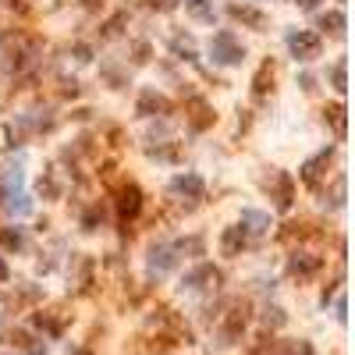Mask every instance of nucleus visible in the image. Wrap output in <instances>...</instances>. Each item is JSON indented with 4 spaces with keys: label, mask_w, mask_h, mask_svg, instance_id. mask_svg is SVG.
Instances as JSON below:
<instances>
[{
    "label": "nucleus",
    "mask_w": 355,
    "mask_h": 355,
    "mask_svg": "<svg viewBox=\"0 0 355 355\" xmlns=\"http://www.w3.org/2000/svg\"><path fill=\"white\" fill-rule=\"evenodd\" d=\"M242 330H245V306H235L231 312H227V323H224V338H227V341H235Z\"/></svg>",
    "instance_id": "obj_14"
},
{
    "label": "nucleus",
    "mask_w": 355,
    "mask_h": 355,
    "mask_svg": "<svg viewBox=\"0 0 355 355\" xmlns=\"http://www.w3.org/2000/svg\"><path fill=\"white\" fill-rule=\"evenodd\" d=\"M295 4H299L302 11H317V4H320V0H295Z\"/></svg>",
    "instance_id": "obj_27"
},
{
    "label": "nucleus",
    "mask_w": 355,
    "mask_h": 355,
    "mask_svg": "<svg viewBox=\"0 0 355 355\" xmlns=\"http://www.w3.org/2000/svg\"><path fill=\"white\" fill-rule=\"evenodd\" d=\"M227 14H231L235 22L249 25V29H256V32H263V29H266V22H270V18H266L263 11L249 8V4H227Z\"/></svg>",
    "instance_id": "obj_5"
},
{
    "label": "nucleus",
    "mask_w": 355,
    "mask_h": 355,
    "mask_svg": "<svg viewBox=\"0 0 355 355\" xmlns=\"http://www.w3.org/2000/svg\"><path fill=\"white\" fill-rule=\"evenodd\" d=\"M100 224H103V210H89L86 217H82V227H86V231H96Z\"/></svg>",
    "instance_id": "obj_24"
},
{
    "label": "nucleus",
    "mask_w": 355,
    "mask_h": 355,
    "mask_svg": "<svg viewBox=\"0 0 355 355\" xmlns=\"http://www.w3.org/2000/svg\"><path fill=\"white\" fill-rule=\"evenodd\" d=\"M291 196H295V185H291L288 174H277V210H288Z\"/></svg>",
    "instance_id": "obj_18"
},
{
    "label": "nucleus",
    "mask_w": 355,
    "mask_h": 355,
    "mask_svg": "<svg viewBox=\"0 0 355 355\" xmlns=\"http://www.w3.org/2000/svg\"><path fill=\"white\" fill-rule=\"evenodd\" d=\"M8 277H11V270H8V263H4V260H0V284H4Z\"/></svg>",
    "instance_id": "obj_28"
},
{
    "label": "nucleus",
    "mask_w": 355,
    "mask_h": 355,
    "mask_svg": "<svg viewBox=\"0 0 355 355\" xmlns=\"http://www.w3.org/2000/svg\"><path fill=\"white\" fill-rule=\"evenodd\" d=\"M78 355H93V352H78Z\"/></svg>",
    "instance_id": "obj_31"
},
{
    "label": "nucleus",
    "mask_w": 355,
    "mask_h": 355,
    "mask_svg": "<svg viewBox=\"0 0 355 355\" xmlns=\"http://www.w3.org/2000/svg\"><path fill=\"white\" fill-rule=\"evenodd\" d=\"M210 124H214V111L206 107L203 100H196V103H192V128L203 132V128H210Z\"/></svg>",
    "instance_id": "obj_16"
},
{
    "label": "nucleus",
    "mask_w": 355,
    "mask_h": 355,
    "mask_svg": "<svg viewBox=\"0 0 355 355\" xmlns=\"http://www.w3.org/2000/svg\"><path fill=\"white\" fill-rule=\"evenodd\" d=\"M270 86H274V60H266V65L256 71V78H253V93H256V96H266Z\"/></svg>",
    "instance_id": "obj_15"
},
{
    "label": "nucleus",
    "mask_w": 355,
    "mask_h": 355,
    "mask_svg": "<svg viewBox=\"0 0 355 355\" xmlns=\"http://www.w3.org/2000/svg\"><path fill=\"white\" fill-rule=\"evenodd\" d=\"M203 178L199 174H178V178H171V192L174 196H185V199H203Z\"/></svg>",
    "instance_id": "obj_8"
},
{
    "label": "nucleus",
    "mask_w": 355,
    "mask_h": 355,
    "mask_svg": "<svg viewBox=\"0 0 355 355\" xmlns=\"http://www.w3.org/2000/svg\"><path fill=\"white\" fill-rule=\"evenodd\" d=\"M185 11H189L196 22H203V25H214V18H217L214 0H185Z\"/></svg>",
    "instance_id": "obj_12"
},
{
    "label": "nucleus",
    "mask_w": 355,
    "mask_h": 355,
    "mask_svg": "<svg viewBox=\"0 0 355 355\" xmlns=\"http://www.w3.org/2000/svg\"><path fill=\"white\" fill-rule=\"evenodd\" d=\"M330 157H334V150L327 146V150H320V153L312 157V160H306V163H302V171H299V174H302V181L317 189V181H320V174H323V167L330 163Z\"/></svg>",
    "instance_id": "obj_7"
},
{
    "label": "nucleus",
    "mask_w": 355,
    "mask_h": 355,
    "mask_svg": "<svg viewBox=\"0 0 355 355\" xmlns=\"http://www.w3.org/2000/svg\"><path fill=\"white\" fill-rule=\"evenodd\" d=\"M249 235L242 231V227H224V235H220V253L224 256H238L242 249H245Z\"/></svg>",
    "instance_id": "obj_11"
},
{
    "label": "nucleus",
    "mask_w": 355,
    "mask_h": 355,
    "mask_svg": "<svg viewBox=\"0 0 355 355\" xmlns=\"http://www.w3.org/2000/svg\"><path fill=\"white\" fill-rule=\"evenodd\" d=\"M217 284H220V270L210 266V263L196 266L192 274H185V281H181L185 291H203V288H217Z\"/></svg>",
    "instance_id": "obj_4"
},
{
    "label": "nucleus",
    "mask_w": 355,
    "mask_h": 355,
    "mask_svg": "<svg viewBox=\"0 0 355 355\" xmlns=\"http://www.w3.org/2000/svg\"><path fill=\"white\" fill-rule=\"evenodd\" d=\"M171 50L181 54L185 60H196V43H192L189 36H174V39H171Z\"/></svg>",
    "instance_id": "obj_22"
},
{
    "label": "nucleus",
    "mask_w": 355,
    "mask_h": 355,
    "mask_svg": "<svg viewBox=\"0 0 355 355\" xmlns=\"http://www.w3.org/2000/svg\"><path fill=\"white\" fill-rule=\"evenodd\" d=\"M0 245H4V249H14V253H18V249L25 245V235L18 231V227H4V231H0Z\"/></svg>",
    "instance_id": "obj_21"
},
{
    "label": "nucleus",
    "mask_w": 355,
    "mask_h": 355,
    "mask_svg": "<svg viewBox=\"0 0 355 355\" xmlns=\"http://www.w3.org/2000/svg\"><path fill=\"white\" fill-rule=\"evenodd\" d=\"M320 29L341 36V32H345V11H327V14L320 18Z\"/></svg>",
    "instance_id": "obj_20"
},
{
    "label": "nucleus",
    "mask_w": 355,
    "mask_h": 355,
    "mask_svg": "<svg viewBox=\"0 0 355 355\" xmlns=\"http://www.w3.org/2000/svg\"><path fill=\"white\" fill-rule=\"evenodd\" d=\"M142 117H157V114H171V103H167L157 89H142L139 96V107H135Z\"/></svg>",
    "instance_id": "obj_6"
},
{
    "label": "nucleus",
    "mask_w": 355,
    "mask_h": 355,
    "mask_svg": "<svg viewBox=\"0 0 355 355\" xmlns=\"http://www.w3.org/2000/svg\"><path fill=\"white\" fill-rule=\"evenodd\" d=\"M288 50L299 60H317L320 57V36L317 32H288Z\"/></svg>",
    "instance_id": "obj_2"
},
{
    "label": "nucleus",
    "mask_w": 355,
    "mask_h": 355,
    "mask_svg": "<svg viewBox=\"0 0 355 355\" xmlns=\"http://www.w3.org/2000/svg\"><path fill=\"white\" fill-rule=\"evenodd\" d=\"M124 22H128V14H124V11H121V14H114V18H111V22H107V25H103V36H107V39H114V36H121V25H124Z\"/></svg>",
    "instance_id": "obj_23"
},
{
    "label": "nucleus",
    "mask_w": 355,
    "mask_h": 355,
    "mask_svg": "<svg viewBox=\"0 0 355 355\" xmlns=\"http://www.w3.org/2000/svg\"><path fill=\"white\" fill-rule=\"evenodd\" d=\"M178 8V0H160V11H174Z\"/></svg>",
    "instance_id": "obj_29"
},
{
    "label": "nucleus",
    "mask_w": 355,
    "mask_h": 355,
    "mask_svg": "<svg viewBox=\"0 0 355 355\" xmlns=\"http://www.w3.org/2000/svg\"><path fill=\"white\" fill-rule=\"evenodd\" d=\"M320 266H323V260L312 256V253H295L288 260V270H291V274H299V277H312Z\"/></svg>",
    "instance_id": "obj_10"
},
{
    "label": "nucleus",
    "mask_w": 355,
    "mask_h": 355,
    "mask_svg": "<svg viewBox=\"0 0 355 355\" xmlns=\"http://www.w3.org/2000/svg\"><path fill=\"white\" fill-rule=\"evenodd\" d=\"M323 117L334 124V132H338V139H345V135H348V128H345V107H341V103H334V107H327V111H323Z\"/></svg>",
    "instance_id": "obj_19"
},
{
    "label": "nucleus",
    "mask_w": 355,
    "mask_h": 355,
    "mask_svg": "<svg viewBox=\"0 0 355 355\" xmlns=\"http://www.w3.org/2000/svg\"><path fill=\"white\" fill-rule=\"evenodd\" d=\"M39 192H47V196H57V185H54V178H47V181H39Z\"/></svg>",
    "instance_id": "obj_26"
},
{
    "label": "nucleus",
    "mask_w": 355,
    "mask_h": 355,
    "mask_svg": "<svg viewBox=\"0 0 355 355\" xmlns=\"http://www.w3.org/2000/svg\"><path fill=\"white\" fill-rule=\"evenodd\" d=\"M96 4H103V0H86V8H96Z\"/></svg>",
    "instance_id": "obj_30"
},
{
    "label": "nucleus",
    "mask_w": 355,
    "mask_h": 355,
    "mask_svg": "<svg viewBox=\"0 0 355 355\" xmlns=\"http://www.w3.org/2000/svg\"><path fill=\"white\" fill-rule=\"evenodd\" d=\"M330 82H334V89H338V93H345V89H348V60H345V57L334 60V68H330Z\"/></svg>",
    "instance_id": "obj_17"
},
{
    "label": "nucleus",
    "mask_w": 355,
    "mask_h": 355,
    "mask_svg": "<svg viewBox=\"0 0 355 355\" xmlns=\"http://www.w3.org/2000/svg\"><path fill=\"white\" fill-rule=\"evenodd\" d=\"M210 57H214V65H242V57H245V47L238 43V36L235 32H214L210 39Z\"/></svg>",
    "instance_id": "obj_1"
},
{
    "label": "nucleus",
    "mask_w": 355,
    "mask_h": 355,
    "mask_svg": "<svg viewBox=\"0 0 355 355\" xmlns=\"http://www.w3.org/2000/svg\"><path fill=\"white\" fill-rule=\"evenodd\" d=\"M174 263H178L174 249H167V245H157V249H150V274L163 277V274H171V270H174Z\"/></svg>",
    "instance_id": "obj_9"
},
{
    "label": "nucleus",
    "mask_w": 355,
    "mask_h": 355,
    "mask_svg": "<svg viewBox=\"0 0 355 355\" xmlns=\"http://www.w3.org/2000/svg\"><path fill=\"white\" fill-rule=\"evenodd\" d=\"M242 231H253V235H263V231H270V217L266 214H260V210H242Z\"/></svg>",
    "instance_id": "obj_13"
},
{
    "label": "nucleus",
    "mask_w": 355,
    "mask_h": 355,
    "mask_svg": "<svg viewBox=\"0 0 355 355\" xmlns=\"http://www.w3.org/2000/svg\"><path fill=\"white\" fill-rule=\"evenodd\" d=\"M142 210V192H139V185H121V192H117V217L121 220H135Z\"/></svg>",
    "instance_id": "obj_3"
},
{
    "label": "nucleus",
    "mask_w": 355,
    "mask_h": 355,
    "mask_svg": "<svg viewBox=\"0 0 355 355\" xmlns=\"http://www.w3.org/2000/svg\"><path fill=\"white\" fill-rule=\"evenodd\" d=\"M178 249L181 253H203V242L199 238H185V242H178Z\"/></svg>",
    "instance_id": "obj_25"
}]
</instances>
